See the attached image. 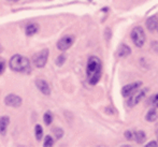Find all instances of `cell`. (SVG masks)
Segmentation results:
<instances>
[{"mask_svg":"<svg viewBox=\"0 0 158 147\" xmlns=\"http://www.w3.org/2000/svg\"><path fill=\"white\" fill-rule=\"evenodd\" d=\"M102 72V62L97 56H90L86 66V75L88 83L90 85H96L100 81Z\"/></svg>","mask_w":158,"mask_h":147,"instance_id":"6da1fadb","label":"cell"},{"mask_svg":"<svg viewBox=\"0 0 158 147\" xmlns=\"http://www.w3.org/2000/svg\"><path fill=\"white\" fill-rule=\"evenodd\" d=\"M9 64H10V68L15 72H27L30 68L29 60L22 55H14L10 59Z\"/></svg>","mask_w":158,"mask_h":147,"instance_id":"7a4b0ae2","label":"cell"},{"mask_svg":"<svg viewBox=\"0 0 158 147\" xmlns=\"http://www.w3.org/2000/svg\"><path fill=\"white\" fill-rule=\"evenodd\" d=\"M131 39H132V42L137 47H142L145 43V33H144V30L142 27L140 26H137L135 27L132 30H131Z\"/></svg>","mask_w":158,"mask_h":147,"instance_id":"3957f363","label":"cell"},{"mask_svg":"<svg viewBox=\"0 0 158 147\" xmlns=\"http://www.w3.org/2000/svg\"><path fill=\"white\" fill-rule=\"evenodd\" d=\"M148 90V88H143V89L139 88L138 90H135V92L131 93L130 99H128V101H127V104H128L129 108H133L135 105H137V104L139 103V102L141 101L144 97H145Z\"/></svg>","mask_w":158,"mask_h":147,"instance_id":"277c9868","label":"cell"},{"mask_svg":"<svg viewBox=\"0 0 158 147\" xmlns=\"http://www.w3.org/2000/svg\"><path fill=\"white\" fill-rule=\"evenodd\" d=\"M48 50H42L40 51L39 53L33 56V64H35L37 68H43L45 66L46 61H48Z\"/></svg>","mask_w":158,"mask_h":147,"instance_id":"5b68a950","label":"cell"},{"mask_svg":"<svg viewBox=\"0 0 158 147\" xmlns=\"http://www.w3.org/2000/svg\"><path fill=\"white\" fill-rule=\"evenodd\" d=\"M74 41H75L74 35H64V37H63L57 42V48H58L59 51H63V52L64 51H67L68 48H70L71 46H72Z\"/></svg>","mask_w":158,"mask_h":147,"instance_id":"8992f818","label":"cell"},{"mask_svg":"<svg viewBox=\"0 0 158 147\" xmlns=\"http://www.w3.org/2000/svg\"><path fill=\"white\" fill-rule=\"evenodd\" d=\"M4 103L8 106H11V108H19L22 104V98L19 97L17 95H8L4 99Z\"/></svg>","mask_w":158,"mask_h":147,"instance_id":"52a82bcc","label":"cell"},{"mask_svg":"<svg viewBox=\"0 0 158 147\" xmlns=\"http://www.w3.org/2000/svg\"><path fill=\"white\" fill-rule=\"evenodd\" d=\"M142 86V82H135V83L128 84V85L124 86L122 89V95L124 97H129L132 92H135V90H138Z\"/></svg>","mask_w":158,"mask_h":147,"instance_id":"ba28073f","label":"cell"},{"mask_svg":"<svg viewBox=\"0 0 158 147\" xmlns=\"http://www.w3.org/2000/svg\"><path fill=\"white\" fill-rule=\"evenodd\" d=\"M35 86H37L38 89H39V90L41 91L43 95H45V96L51 95L50 85H48L46 81H44V80H41V79L35 80Z\"/></svg>","mask_w":158,"mask_h":147,"instance_id":"9c48e42d","label":"cell"},{"mask_svg":"<svg viewBox=\"0 0 158 147\" xmlns=\"http://www.w3.org/2000/svg\"><path fill=\"white\" fill-rule=\"evenodd\" d=\"M9 124H10V118L8 116L0 117V134L1 135H4L6 133Z\"/></svg>","mask_w":158,"mask_h":147,"instance_id":"30bf717a","label":"cell"},{"mask_svg":"<svg viewBox=\"0 0 158 147\" xmlns=\"http://www.w3.org/2000/svg\"><path fill=\"white\" fill-rule=\"evenodd\" d=\"M146 28H148L150 31H154L156 30L157 28V25H158V17L155 16V15H153V16L148 17V19H146Z\"/></svg>","mask_w":158,"mask_h":147,"instance_id":"8fae6325","label":"cell"},{"mask_svg":"<svg viewBox=\"0 0 158 147\" xmlns=\"http://www.w3.org/2000/svg\"><path fill=\"white\" fill-rule=\"evenodd\" d=\"M38 30H39V26H38V24L31 23V24H28V25L26 26L25 32L28 37H31V35H33L35 33L38 32Z\"/></svg>","mask_w":158,"mask_h":147,"instance_id":"7c38bea8","label":"cell"},{"mask_svg":"<svg viewBox=\"0 0 158 147\" xmlns=\"http://www.w3.org/2000/svg\"><path fill=\"white\" fill-rule=\"evenodd\" d=\"M130 54H131L130 47H129L128 45H126V44H122V45L119 46L118 51H117V55H118L119 57H127Z\"/></svg>","mask_w":158,"mask_h":147,"instance_id":"4fadbf2b","label":"cell"},{"mask_svg":"<svg viewBox=\"0 0 158 147\" xmlns=\"http://www.w3.org/2000/svg\"><path fill=\"white\" fill-rule=\"evenodd\" d=\"M135 139L138 144H143L146 140V135H145V133H144V131H138V132H135Z\"/></svg>","mask_w":158,"mask_h":147,"instance_id":"5bb4252c","label":"cell"},{"mask_svg":"<svg viewBox=\"0 0 158 147\" xmlns=\"http://www.w3.org/2000/svg\"><path fill=\"white\" fill-rule=\"evenodd\" d=\"M157 117H158L157 112H156V110H155V108H152V110H150L148 112L145 119L148 120V121H150V122H154L155 120L157 119Z\"/></svg>","mask_w":158,"mask_h":147,"instance_id":"9a60e30c","label":"cell"},{"mask_svg":"<svg viewBox=\"0 0 158 147\" xmlns=\"http://www.w3.org/2000/svg\"><path fill=\"white\" fill-rule=\"evenodd\" d=\"M35 139H37L38 141H41L42 137H43V129H42V127L40 126V125L35 126Z\"/></svg>","mask_w":158,"mask_h":147,"instance_id":"2e32d148","label":"cell"},{"mask_svg":"<svg viewBox=\"0 0 158 147\" xmlns=\"http://www.w3.org/2000/svg\"><path fill=\"white\" fill-rule=\"evenodd\" d=\"M148 104H152L153 108H158V93H156V95H154V96H152V97L150 98Z\"/></svg>","mask_w":158,"mask_h":147,"instance_id":"e0dca14e","label":"cell"},{"mask_svg":"<svg viewBox=\"0 0 158 147\" xmlns=\"http://www.w3.org/2000/svg\"><path fill=\"white\" fill-rule=\"evenodd\" d=\"M43 119L45 125H51L53 122V114L51 112H46L43 116Z\"/></svg>","mask_w":158,"mask_h":147,"instance_id":"ac0fdd59","label":"cell"},{"mask_svg":"<svg viewBox=\"0 0 158 147\" xmlns=\"http://www.w3.org/2000/svg\"><path fill=\"white\" fill-rule=\"evenodd\" d=\"M53 133H54L55 137L59 140V139H61V137H63L64 130H63V129H60V128H54V129H53Z\"/></svg>","mask_w":158,"mask_h":147,"instance_id":"d6986e66","label":"cell"},{"mask_svg":"<svg viewBox=\"0 0 158 147\" xmlns=\"http://www.w3.org/2000/svg\"><path fill=\"white\" fill-rule=\"evenodd\" d=\"M66 59H67V56L64 54H61V55H59L58 56V58L56 59V64L57 66H63V64L64 63V61H66Z\"/></svg>","mask_w":158,"mask_h":147,"instance_id":"ffe728a7","label":"cell"},{"mask_svg":"<svg viewBox=\"0 0 158 147\" xmlns=\"http://www.w3.org/2000/svg\"><path fill=\"white\" fill-rule=\"evenodd\" d=\"M53 144H54V140H53V137H50V135L45 137V139H44L43 145L45 146V147H48V146H53Z\"/></svg>","mask_w":158,"mask_h":147,"instance_id":"44dd1931","label":"cell"},{"mask_svg":"<svg viewBox=\"0 0 158 147\" xmlns=\"http://www.w3.org/2000/svg\"><path fill=\"white\" fill-rule=\"evenodd\" d=\"M4 69H6V61H4V59L0 58V74L3 73Z\"/></svg>","mask_w":158,"mask_h":147,"instance_id":"7402d4cb","label":"cell"},{"mask_svg":"<svg viewBox=\"0 0 158 147\" xmlns=\"http://www.w3.org/2000/svg\"><path fill=\"white\" fill-rule=\"evenodd\" d=\"M125 137L128 140V141H131V140H132L135 137H133L132 132H130V131H126V132H125Z\"/></svg>","mask_w":158,"mask_h":147,"instance_id":"603a6c76","label":"cell"},{"mask_svg":"<svg viewBox=\"0 0 158 147\" xmlns=\"http://www.w3.org/2000/svg\"><path fill=\"white\" fill-rule=\"evenodd\" d=\"M152 48H153V51H154L155 53H157L158 54V42H153L152 43Z\"/></svg>","mask_w":158,"mask_h":147,"instance_id":"cb8c5ba5","label":"cell"},{"mask_svg":"<svg viewBox=\"0 0 158 147\" xmlns=\"http://www.w3.org/2000/svg\"><path fill=\"white\" fill-rule=\"evenodd\" d=\"M146 146H148V147H157L158 143H157L156 141H151L148 144H146Z\"/></svg>","mask_w":158,"mask_h":147,"instance_id":"d4e9b609","label":"cell"},{"mask_svg":"<svg viewBox=\"0 0 158 147\" xmlns=\"http://www.w3.org/2000/svg\"><path fill=\"white\" fill-rule=\"evenodd\" d=\"M156 135H157V139H158V128H157V130H156Z\"/></svg>","mask_w":158,"mask_h":147,"instance_id":"484cf974","label":"cell"},{"mask_svg":"<svg viewBox=\"0 0 158 147\" xmlns=\"http://www.w3.org/2000/svg\"><path fill=\"white\" fill-rule=\"evenodd\" d=\"M9 1H17V0H9Z\"/></svg>","mask_w":158,"mask_h":147,"instance_id":"4316f807","label":"cell"},{"mask_svg":"<svg viewBox=\"0 0 158 147\" xmlns=\"http://www.w3.org/2000/svg\"><path fill=\"white\" fill-rule=\"evenodd\" d=\"M156 29H157V31H158V25H157V28H156Z\"/></svg>","mask_w":158,"mask_h":147,"instance_id":"83f0119b","label":"cell"}]
</instances>
